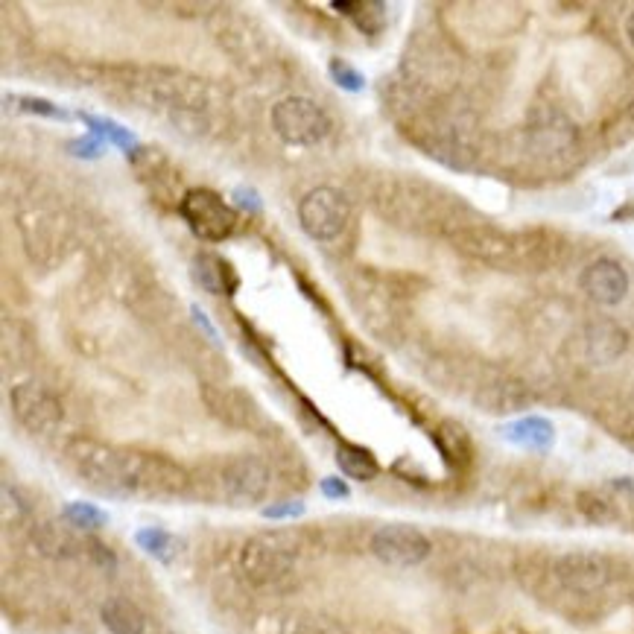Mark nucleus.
<instances>
[{
  "mask_svg": "<svg viewBox=\"0 0 634 634\" xmlns=\"http://www.w3.org/2000/svg\"><path fill=\"white\" fill-rule=\"evenodd\" d=\"M582 290L585 296L597 304H605V307H614L620 301L629 296V275L626 269L611 258H602V261H594L585 272H582Z\"/></svg>",
  "mask_w": 634,
  "mask_h": 634,
  "instance_id": "nucleus-13",
  "label": "nucleus"
},
{
  "mask_svg": "<svg viewBox=\"0 0 634 634\" xmlns=\"http://www.w3.org/2000/svg\"><path fill=\"white\" fill-rule=\"evenodd\" d=\"M36 547L47 559H71L79 553V541L71 529L59 523H41L36 529Z\"/></svg>",
  "mask_w": 634,
  "mask_h": 634,
  "instance_id": "nucleus-21",
  "label": "nucleus"
},
{
  "mask_svg": "<svg viewBox=\"0 0 634 634\" xmlns=\"http://www.w3.org/2000/svg\"><path fill=\"white\" fill-rule=\"evenodd\" d=\"M336 465L345 477L360 480V483H369L380 474V462H377L372 450L363 448V445H351V442H342L336 448Z\"/></svg>",
  "mask_w": 634,
  "mask_h": 634,
  "instance_id": "nucleus-20",
  "label": "nucleus"
},
{
  "mask_svg": "<svg viewBox=\"0 0 634 634\" xmlns=\"http://www.w3.org/2000/svg\"><path fill=\"white\" fill-rule=\"evenodd\" d=\"M328 74H331V79H334L339 88H345L351 94L363 91V85H366V76L360 74L351 62H345V59H331Z\"/></svg>",
  "mask_w": 634,
  "mask_h": 634,
  "instance_id": "nucleus-27",
  "label": "nucleus"
},
{
  "mask_svg": "<svg viewBox=\"0 0 634 634\" xmlns=\"http://www.w3.org/2000/svg\"><path fill=\"white\" fill-rule=\"evenodd\" d=\"M68 152L76 155V158H100L103 155V141L94 138V135H82V138H74L68 144Z\"/></svg>",
  "mask_w": 634,
  "mask_h": 634,
  "instance_id": "nucleus-30",
  "label": "nucleus"
},
{
  "mask_svg": "<svg viewBox=\"0 0 634 634\" xmlns=\"http://www.w3.org/2000/svg\"><path fill=\"white\" fill-rule=\"evenodd\" d=\"M12 415L18 418L24 430L41 436L62 424L65 410H62V401L41 383H18L12 386Z\"/></svg>",
  "mask_w": 634,
  "mask_h": 634,
  "instance_id": "nucleus-11",
  "label": "nucleus"
},
{
  "mask_svg": "<svg viewBox=\"0 0 634 634\" xmlns=\"http://www.w3.org/2000/svg\"><path fill=\"white\" fill-rule=\"evenodd\" d=\"M190 313H193V319H196V325H199V328H202V331H205V334H208V339H211V342H217V345H220V334H217V328H214V325H211V319H208V313H202V310H199V307H193V310H190Z\"/></svg>",
  "mask_w": 634,
  "mask_h": 634,
  "instance_id": "nucleus-33",
  "label": "nucleus"
},
{
  "mask_svg": "<svg viewBox=\"0 0 634 634\" xmlns=\"http://www.w3.org/2000/svg\"><path fill=\"white\" fill-rule=\"evenodd\" d=\"M100 617L112 634H147V629H150L147 614L135 602L123 597L106 599L103 608H100Z\"/></svg>",
  "mask_w": 634,
  "mask_h": 634,
  "instance_id": "nucleus-18",
  "label": "nucleus"
},
{
  "mask_svg": "<svg viewBox=\"0 0 634 634\" xmlns=\"http://www.w3.org/2000/svg\"><path fill=\"white\" fill-rule=\"evenodd\" d=\"M430 538L412 523H386L372 535V556L389 567H415L430 559Z\"/></svg>",
  "mask_w": 634,
  "mask_h": 634,
  "instance_id": "nucleus-9",
  "label": "nucleus"
},
{
  "mask_svg": "<svg viewBox=\"0 0 634 634\" xmlns=\"http://www.w3.org/2000/svg\"><path fill=\"white\" fill-rule=\"evenodd\" d=\"M299 223L319 243L336 240L351 223V202L336 187H316L299 202Z\"/></svg>",
  "mask_w": 634,
  "mask_h": 634,
  "instance_id": "nucleus-8",
  "label": "nucleus"
},
{
  "mask_svg": "<svg viewBox=\"0 0 634 634\" xmlns=\"http://www.w3.org/2000/svg\"><path fill=\"white\" fill-rule=\"evenodd\" d=\"M334 9L351 18L366 36H380L386 30V6L377 0H336Z\"/></svg>",
  "mask_w": 634,
  "mask_h": 634,
  "instance_id": "nucleus-19",
  "label": "nucleus"
},
{
  "mask_svg": "<svg viewBox=\"0 0 634 634\" xmlns=\"http://www.w3.org/2000/svg\"><path fill=\"white\" fill-rule=\"evenodd\" d=\"M272 488V471L261 456H225L220 465L211 468L205 494L211 500L228 503L234 509L258 506Z\"/></svg>",
  "mask_w": 634,
  "mask_h": 634,
  "instance_id": "nucleus-4",
  "label": "nucleus"
},
{
  "mask_svg": "<svg viewBox=\"0 0 634 634\" xmlns=\"http://www.w3.org/2000/svg\"><path fill=\"white\" fill-rule=\"evenodd\" d=\"M433 445L442 453V459L450 468L462 471L474 462V442L471 433L459 424V421H442L433 433Z\"/></svg>",
  "mask_w": 634,
  "mask_h": 634,
  "instance_id": "nucleus-17",
  "label": "nucleus"
},
{
  "mask_svg": "<svg viewBox=\"0 0 634 634\" xmlns=\"http://www.w3.org/2000/svg\"><path fill=\"white\" fill-rule=\"evenodd\" d=\"M448 240L462 255L488 263V266H497V269L532 266L535 255L547 252V246L541 243V234H509L494 225L480 223L450 225Z\"/></svg>",
  "mask_w": 634,
  "mask_h": 634,
  "instance_id": "nucleus-2",
  "label": "nucleus"
},
{
  "mask_svg": "<svg viewBox=\"0 0 634 634\" xmlns=\"http://www.w3.org/2000/svg\"><path fill=\"white\" fill-rule=\"evenodd\" d=\"M299 547L290 532L255 535L240 547V573L258 588H278L296 573Z\"/></svg>",
  "mask_w": 634,
  "mask_h": 634,
  "instance_id": "nucleus-5",
  "label": "nucleus"
},
{
  "mask_svg": "<svg viewBox=\"0 0 634 634\" xmlns=\"http://www.w3.org/2000/svg\"><path fill=\"white\" fill-rule=\"evenodd\" d=\"M500 436L512 445L526 450H550L556 442V427L553 421H547L544 415H526L518 421H509L500 427Z\"/></svg>",
  "mask_w": 634,
  "mask_h": 634,
  "instance_id": "nucleus-16",
  "label": "nucleus"
},
{
  "mask_svg": "<svg viewBox=\"0 0 634 634\" xmlns=\"http://www.w3.org/2000/svg\"><path fill=\"white\" fill-rule=\"evenodd\" d=\"M436 208H439V202L421 185L389 182L377 193V211L386 220L404 225V228H421V225L433 223Z\"/></svg>",
  "mask_w": 634,
  "mask_h": 634,
  "instance_id": "nucleus-10",
  "label": "nucleus"
},
{
  "mask_svg": "<svg viewBox=\"0 0 634 634\" xmlns=\"http://www.w3.org/2000/svg\"><path fill=\"white\" fill-rule=\"evenodd\" d=\"M65 521L71 523L74 529H85V532H94V529H103L109 523V515L94 506V503H85V500H74L65 506Z\"/></svg>",
  "mask_w": 634,
  "mask_h": 634,
  "instance_id": "nucleus-25",
  "label": "nucleus"
},
{
  "mask_svg": "<svg viewBox=\"0 0 634 634\" xmlns=\"http://www.w3.org/2000/svg\"><path fill=\"white\" fill-rule=\"evenodd\" d=\"M626 36H629V41H632L634 47V12L629 15V21H626Z\"/></svg>",
  "mask_w": 634,
  "mask_h": 634,
  "instance_id": "nucleus-35",
  "label": "nucleus"
},
{
  "mask_svg": "<svg viewBox=\"0 0 634 634\" xmlns=\"http://www.w3.org/2000/svg\"><path fill=\"white\" fill-rule=\"evenodd\" d=\"M576 506H579L585 521L597 523V526H611V523L620 521V506L602 491H582L576 497Z\"/></svg>",
  "mask_w": 634,
  "mask_h": 634,
  "instance_id": "nucleus-23",
  "label": "nucleus"
},
{
  "mask_svg": "<svg viewBox=\"0 0 634 634\" xmlns=\"http://www.w3.org/2000/svg\"><path fill=\"white\" fill-rule=\"evenodd\" d=\"M269 120H272L275 135L293 147H316L331 135L328 112L307 97H287V100L275 103Z\"/></svg>",
  "mask_w": 634,
  "mask_h": 634,
  "instance_id": "nucleus-6",
  "label": "nucleus"
},
{
  "mask_svg": "<svg viewBox=\"0 0 634 634\" xmlns=\"http://www.w3.org/2000/svg\"><path fill=\"white\" fill-rule=\"evenodd\" d=\"M179 214L205 243H223L237 231V211L208 187H190L179 202Z\"/></svg>",
  "mask_w": 634,
  "mask_h": 634,
  "instance_id": "nucleus-7",
  "label": "nucleus"
},
{
  "mask_svg": "<svg viewBox=\"0 0 634 634\" xmlns=\"http://www.w3.org/2000/svg\"><path fill=\"white\" fill-rule=\"evenodd\" d=\"M532 579H535V594L553 602L556 608L570 605L576 611H588L620 582V570L614 559L602 553L570 550L538 567Z\"/></svg>",
  "mask_w": 634,
  "mask_h": 634,
  "instance_id": "nucleus-1",
  "label": "nucleus"
},
{
  "mask_svg": "<svg viewBox=\"0 0 634 634\" xmlns=\"http://www.w3.org/2000/svg\"><path fill=\"white\" fill-rule=\"evenodd\" d=\"M319 488H322V494L331 497V500H345V497L351 494V488L342 483L339 477H325V480L319 483Z\"/></svg>",
  "mask_w": 634,
  "mask_h": 634,
  "instance_id": "nucleus-32",
  "label": "nucleus"
},
{
  "mask_svg": "<svg viewBox=\"0 0 634 634\" xmlns=\"http://www.w3.org/2000/svg\"><path fill=\"white\" fill-rule=\"evenodd\" d=\"M299 515H304L301 500H284V503H272L263 509V518H269V521H284V518H299Z\"/></svg>",
  "mask_w": 634,
  "mask_h": 634,
  "instance_id": "nucleus-29",
  "label": "nucleus"
},
{
  "mask_svg": "<svg viewBox=\"0 0 634 634\" xmlns=\"http://www.w3.org/2000/svg\"><path fill=\"white\" fill-rule=\"evenodd\" d=\"M193 281L205 290V293H214V296H234L237 287H240V278L234 272V266L220 258V255H196L193 258Z\"/></svg>",
  "mask_w": 634,
  "mask_h": 634,
  "instance_id": "nucleus-15",
  "label": "nucleus"
},
{
  "mask_svg": "<svg viewBox=\"0 0 634 634\" xmlns=\"http://www.w3.org/2000/svg\"><path fill=\"white\" fill-rule=\"evenodd\" d=\"M88 129H91V135L94 138H100V141H106V144H112L117 150L129 152V158H132V152L138 147V141H135V135L126 129V126H120L117 120L112 117H94V114H76Z\"/></svg>",
  "mask_w": 634,
  "mask_h": 634,
  "instance_id": "nucleus-22",
  "label": "nucleus"
},
{
  "mask_svg": "<svg viewBox=\"0 0 634 634\" xmlns=\"http://www.w3.org/2000/svg\"><path fill=\"white\" fill-rule=\"evenodd\" d=\"M68 462L82 483L109 497H132L135 448H117L97 439H74L68 445Z\"/></svg>",
  "mask_w": 634,
  "mask_h": 634,
  "instance_id": "nucleus-3",
  "label": "nucleus"
},
{
  "mask_svg": "<svg viewBox=\"0 0 634 634\" xmlns=\"http://www.w3.org/2000/svg\"><path fill=\"white\" fill-rule=\"evenodd\" d=\"M202 401L228 427L249 430V433H261L263 427H266V415H263L261 407L246 392H240V389L202 386Z\"/></svg>",
  "mask_w": 634,
  "mask_h": 634,
  "instance_id": "nucleus-12",
  "label": "nucleus"
},
{
  "mask_svg": "<svg viewBox=\"0 0 634 634\" xmlns=\"http://www.w3.org/2000/svg\"><path fill=\"white\" fill-rule=\"evenodd\" d=\"M532 395L515 377H491L483 383V389H477V404L488 412L506 415V412H518L529 407Z\"/></svg>",
  "mask_w": 634,
  "mask_h": 634,
  "instance_id": "nucleus-14",
  "label": "nucleus"
},
{
  "mask_svg": "<svg viewBox=\"0 0 634 634\" xmlns=\"http://www.w3.org/2000/svg\"><path fill=\"white\" fill-rule=\"evenodd\" d=\"M9 103H12V106H18L21 112L41 114V117H50V120H68V117H71L65 109H59L56 103L41 100V97H9Z\"/></svg>",
  "mask_w": 634,
  "mask_h": 634,
  "instance_id": "nucleus-28",
  "label": "nucleus"
},
{
  "mask_svg": "<svg viewBox=\"0 0 634 634\" xmlns=\"http://www.w3.org/2000/svg\"><path fill=\"white\" fill-rule=\"evenodd\" d=\"M293 634H328L325 629H319V626H299Z\"/></svg>",
  "mask_w": 634,
  "mask_h": 634,
  "instance_id": "nucleus-34",
  "label": "nucleus"
},
{
  "mask_svg": "<svg viewBox=\"0 0 634 634\" xmlns=\"http://www.w3.org/2000/svg\"><path fill=\"white\" fill-rule=\"evenodd\" d=\"M234 202L243 208V211H249V214H261V196H258V190L255 187H234Z\"/></svg>",
  "mask_w": 634,
  "mask_h": 634,
  "instance_id": "nucleus-31",
  "label": "nucleus"
},
{
  "mask_svg": "<svg viewBox=\"0 0 634 634\" xmlns=\"http://www.w3.org/2000/svg\"><path fill=\"white\" fill-rule=\"evenodd\" d=\"M602 424L623 448H629L634 453V410L602 412Z\"/></svg>",
  "mask_w": 634,
  "mask_h": 634,
  "instance_id": "nucleus-26",
  "label": "nucleus"
},
{
  "mask_svg": "<svg viewBox=\"0 0 634 634\" xmlns=\"http://www.w3.org/2000/svg\"><path fill=\"white\" fill-rule=\"evenodd\" d=\"M135 544L152 556V559L158 561H173L176 556V550H179V541H176V535H170L167 529H158V526H147V529H138L135 532Z\"/></svg>",
  "mask_w": 634,
  "mask_h": 634,
  "instance_id": "nucleus-24",
  "label": "nucleus"
}]
</instances>
